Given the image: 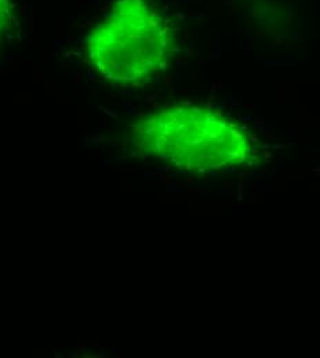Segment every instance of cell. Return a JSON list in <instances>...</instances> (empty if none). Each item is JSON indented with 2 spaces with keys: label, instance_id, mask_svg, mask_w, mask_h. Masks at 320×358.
Here are the masks:
<instances>
[{
  "label": "cell",
  "instance_id": "6da1fadb",
  "mask_svg": "<svg viewBox=\"0 0 320 358\" xmlns=\"http://www.w3.org/2000/svg\"><path fill=\"white\" fill-rule=\"evenodd\" d=\"M133 141L148 157L193 173L230 170L256 155L242 126L199 105H172L148 113L136 124Z\"/></svg>",
  "mask_w": 320,
  "mask_h": 358
},
{
  "label": "cell",
  "instance_id": "7a4b0ae2",
  "mask_svg": "<svg viewBox=\"0 0 320 358\" xmlns=\"http://www.w3.org/2000/svg\"><path fill=\"white\" fill-rule=\"evenodd\" d=\"M174 34L151 0H115L86 36L89 64L105 80L139 86L163 71Z\"/></svg>",
  "mask_w": 320,
  "mask_h": 358
},
{
  "label": "cell",
  "instance_id": "3957f363",
  "mask_svg": "<svg viewBox=\"0 0 320 358\" xmlns=\"http://www.w3.org/2000/svg\"><path fill=\"white\" fill-rule=\"evenodd\" d=\"M13 25V0H0V38L4 36Z\"/></svg>",
  "mask_w": 320,
  "mask_h": 358
}]
</instances>
